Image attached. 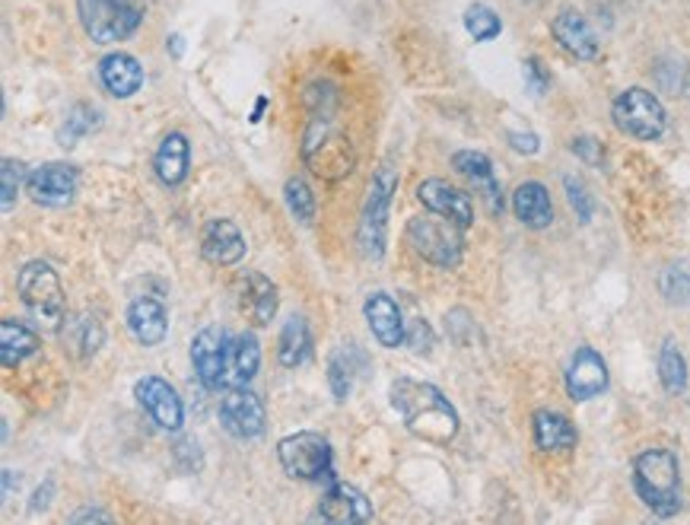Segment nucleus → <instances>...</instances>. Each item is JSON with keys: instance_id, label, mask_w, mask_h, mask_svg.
<instances>
[{"instance_id": "f257e3e1", "label": "nucleus", "mask_w": 690, "mask_h": 525, "mask_svg": "<svg viewBox=\"0 0 690 525\" xmlns=\"http://www.w3.org/2000/svg\"><path fill=\"white\" fill-rule=\"evenodd\" d=\"M305 105H309V124L302 134L305 166L325 182H337L350 176L357 166V156L350 147V137L334 122L337 87H331L329 80H315L312 87H305Z\"/></svg>"}, {"instance_id": "f03ea898", "label": "nucleus", "mask_w": 690, "mask_h": 525, "mask_svg": "<svg viewBox=\"0 0 690 525\" xmlns=\"http://www.w3.org/2000/svg\"><path fill=\"white\" fill-rule=\"evenodd\" d=\"M389 402L401 414L404 427L426 443L449 446L458 436V427H461L458 411L433 382H421L414 376H398L391 382Z\"/></svg>"}, {"instance_id": "7ed1b4c3", "label": "nucleus", "mask_w": 690, "mask_h": 525, "mask_svg": "<svg viewBox=\"0 0 690 525\" xmlns=\"http://www.w3.org/2000/svg\"><path fill=\"white\" fill-rule=\"evenodd\" d=\"M633 488L639 500L659 513L671 516L681 510V468L668 449H643L633 459Z\"/></svg>"}, {"instance_id": "20e7f679", "label": "nucleus", "mask_w": 690, "mask_h": 525, "mask_svg": "<svg viewBox=\"0 0 690 525\" xmlns=\"http://www.w3.org/2000/svg\"><path fill=\"white\" fill-rule=\"evenodd\" d=\"M398 191V172L389 163H382L372 172V182L366 191V204L360 214V230H357V243H360L363 258L379 261L386 255V239H389V211L391 198Z\"/></svg>"}, {"instance_id": "39448f33", "label": "nucleus", "mask_w": 690, "mask_h": 525, "mask_svg": "<svg viewBox=\"0 0 690 525\" xmlns=\"http://www.w3.org/2000/svg\"><path fill=\"white\" fill-rule=\"evenodd\" d=\"M16 290H20L23 306L35 319V325H42L48 332L64 325V310H67L64 306V287H60V278L48 261L23 265L20 278H16Z\"/></svg>"}, {"instance_id": "423d86ee", "label": "nucleus", "mask_w": 690, "mask_h": 525, "mask_svg": "<svg viewBox=\"0 0 690 525\" xmlns=\"http://www.w3.org/2000/svg\"><path fill=\"white\" fill-rule=\"evenodd\" d=\"M77 13L96 45L124 42L144 23V7L137 0H77Z\"/></svg>"}, {"instance_id": "0eeeda50", "label": "nucleus", "mask_w": 690, "mask_h": 525, "mask_svg": "<svg viewBox=\"0 0 690 525\" xmlns=\"http://www.w3.org/2000/svg\"><path fill=\"white\" fill-rule=\"evenodd\" d=\"M408 243L423 261H430L436 268H455L461 261V248H465L461 226L443 214L414 216L408 223Z\"/></svg>"}, {"instance_id": "6e6552de", "label": "nucleus", "mask_w": 690, "mask_h": 525, "mask_svg": "<svg viewBox=\"0 0 690 525\" xmlns=\"http://www.w3.org/2000/svg\"><path fill=\"white\" fill-rule=\"evenodd\" d=\"M277 459L283 465V471L297 481H334L331 478V443L322 433H290L277 443Z\"/></svg>"}, {"instance_id": "1a4fd4ad", "label": "nucleus", "mask_w": 690, "mask_h": 525, "mask_svg": "<svg viewBox=\"0 0 690 525\" xmlns=\"http://www.w3.org/2000/svg\"><path fill=\"white\" fill-rule=\"evenodd\" d=\"M611 115H614V124L636 141H656L665 134V109L649 90H639V87L624 90L614 99Z\"/></svg>"}, {"instance_id": "9d476101", "label": "nucleus", "mask_w": 690, "mask_h": 525, "mask_svg": "<svg viewBox=\"0 0 690 525\" xmlns=\"http://www.w3.org/2000/svg\"><path fill=\"white\" fill-rule=\"evenodd\" d=\"M30 198L42 208H67L77 198L80 188V169L70 163H42L38 169H32L30 179Z\"/></svg>"}, {"instance_id": "9b49d317", "label": "nucleus", "mask_w": 690, "mask_h": 525, "mask_svg": "<svg viewBox=\"0 0 690 525\" xmlns=\"http://www.w3.org/2000/svg\"><path fill=\"white\" fill-rule=\"evenodd\" d=\"M220 424L223 431L236 439H258L265 433L268 424V414H265V404L255 392H248L245 386L240 389H230L220 402Z\"/></svg>"}, {"instance_id": "f8f14e48", "label": "nucleus", "mask_w": 690, "mask_h": 525, "mask_svg": "<svg viewBox=\"0 0 690 525\" xmlns=\"http://www.w3.org/2000/svg\"><path fill=\"white\" fill-rule=\"evenodd\" d=\"M134 399L141 402V407H144L147 414H151L153 424H156L159 431L166 433L181 431V424H185V404H181L179 392H176L166 379H159V376H144V379L134 386Z\"/></svg>"}, {"instance_id": "ddd939ff", "label": "nucleus", "mask_w": 690, "mask_h": 525, "mask_svg": "<svg viewBox=\"0 0 690 525\" xmlns=\"http://www.w3.org/2000/svg\"><path fill=\"white\" fill-rule=\"evenodd\" d=\"M191 364L204 389H226V335L220 328H201L191 340Z\"/></svg>"}, {"instance_id": "4468645a", "label": "nucleus", "mask_w": 690, "mask_h": 525, "mask_svg": "<svg viewBox=\"0 0 690 525\" xmlns=\"http://www.w3.org/2000/svg\"><path fill=\"white\" fill-rule=\"evenodd\" d=\"M418 198L430 214L449 216L452 223H458L461 230H468L475 223V204L461 188L449 186L443 179H426L418 186Z\"/></svg>"}, {"instance_id": "2eb2a0df", "label": "nucleus", "mask_w": 690, "mask_h": 525, "mask_svg": "<svg viewBox=\"0 0 690 525\" xmlns=\"http://www.w3.org/2000/svg\"><path fill=\"white\" fill-rule=\"evenodd\" d=\"M608 389V367L601 360L599 350L592 347H579L572 354L570 370H567V392L572 402H589Z\"/></svg>"}, {"instance_id": "dca6fc26", "label": "nucleus", "mask_w": 690, "mask_h": 525, "mask_svg": "<svg viewBox=\"0 0 690 525\" xmlns=\"http://www.w3.org/2000/svg\"><path fill=\"white\" fill-rule=\"evenodd\" d=\"M201 255L216 265V268H230L242 261L245 255V236L233 220H208L201 230Z\"/></svg>"}, {"instance_id": "f3484780", "label": "nucleus", "mask_w": 690, "mask_h": 525, "mask_svg": "<svg viewBox=\"0 0 690 525\" xmlns=\"http://www.w3.org/2000/svg\"><path fill=\"white\" fill-rule=\"evenodd\" d=\"M319 516L325 523H369L372 520V503L360 494L357 488L350 484H341V481H331V488L319 503Z\"/></svg>"}, {"instance_id": "a211bd4d", "label": "nucleus", "mask_w": 690, "mask_h": 525, "mask_svg": "<svg viewBox=\"0 0 690 525\" xmlns=\"http://www.w3.org/2000/svg\"><path fill=\"white\" fill-rule=\"evenodd\" d=\"M363 315L372 328V335L379 338L382 347H398L408 338V328H404V319L398 303L391 300L389 293H369L366 303H363Z\"/></svg>"}, {"instance_id": "6ab92c4d", "label": "nucleus", "mask_w": 690, "mask_h": 525, "mask_svg": "<svg viewBox=\"0 0 690 525\" xmlns=\"http://www.w3.org/2000/svg\"><path fill=\"white\" fill-rule=\"evenodd\" d=\"M550 32H554V38L564 45V52L572 55V58H579V62L599 58V38H596L592 26L582 20V13H576V10L557 13V20L550 23Z\"/></svg>"}, {"instance_id": "aec40b11", "label": "nucleus", "mask_w": 690, "mask_h": 525, "mask_svg": "<svg viewBox=\"0 0 690 525\" xmlns=\"http://www.w3.org/2000/svg\"><path fill=\"white\" fill-rule=\"evenodd\" d=\"M277 287L270 283L265 275L258 271H248L240 280V310L245 312V319L258 328L270 325V319L277 315Z\"/></svg>"}, {"instance_id": "412c9836", "label": "nucleus", "mask_w": 690, "mask_h": 525, "mask_svg": "<svg viewBox=\"0 0 690 525\" xmlns=\"http://www.w3.org/2000/svg\"><path fill=\"white\" fill-rule=\"evenodd\" d=\"M452 166H455V172H461L487 198V204H490L493 214L503 211V191L497 186L493 163L487 156L480 154V150H458V154L452 156Z\"/></svg>"}, {"instance_id": "4be33fe9", "label": "nucleus", "mask_w": 690, "mask_h": 525, "mask_svg": "<svg viewBox=\"0 0 690 525\" xmlns=\"http://www.w3.org/2000/svg\"><path fill=\"white\" fill-rule=\"evenodd\" d=\"M127 328H131V335L141 340L144 347H156L159 340L166 338V332H169L166 306L156 297H137L127 306Z\"/></svg>"}, {"instance_id": "5701e85b", "label": "nucleus", "mask_w": 690, "mask_h": 525, "mask_svg": "<svg viewBox=\"0 0 690 525\" xmlns=\"http://www.w3.org/2000/svg\"><path fill=\"white\" fill-rule=\"evenodd\" d=\"M258 367H261V344L252 332L226 338V389L248 386Z\"/></svg>"}, {"instance_id": "b1692460", "label": "nucleus", "mask_w": 690, "mask_h": 525, "mask_svg": "<svg viewBox=\"0 0 690 525\" xmlns=\"http://www.w3.org/2000/svg\"><path fill=\"white\" fill-rule=\"evenodd\" d=\"M99 80L102 87L119 99H131L144 87V67L137 58L124 55V52H115V55H105L99 62Z\"/></svg>"}, {"instance_id": "393cba45", "label": "nucleus", "mask_w": 690, "mask_h": 525, "mask_svg": "<svg viewBox=\"0 0 690 525\" xmlns=\"http://www.w3.org/2000/svg\"><path fill=\"white\" fill-rule=\"evenodd\" d=\"M188 163H191L188 137L179 134V131L166 134V137H163V144H159V150H156V156H153V169H156L159 182L169 188L181 186V182H185V176H188Z\"/></svg>"}, {"instance_id": "a878e982", "label": "nucleus", "mask_w": 690, "mask_h": 525, "mask_svg": "<svg viewBox=\"0 0 690 525\" xmlns=\"http://www.w3.org/2000/svg\"><path fill=\"white\" fill-rule=\"evenodd\" d=\"M532 427H535V443H538L541 453H570L576 439H579L570 417H564L560 411L541 407L532 417Z\"/></svg>"}, {"instance_id": "bb28decb", "label": "nucleus", "mask_w": 690, "mask_h": 525, "mask_svg": "<svg viewBox=\"0 0 690 525\" xmlns=\"http://www.w3.org/2000/svg\"><path fill=\"white\" fill-rule=\"evenodd\" d=\"M512 211L532 230H544V226L554 223V204H550V194H547V188L541 186V182H525V186L515 188Z\"/></svg>"}, {"instance_id": "cd10ccee", "label": "nucleus", "mask_w": 690, "mask_h": 525, "mask_svg": "<svg viewBox=\"0 0 690 525\" xmlns=\"http://www.w3.org/2000/svg\"><path fill=\"white\" fill-rule=\"evenodd\" d=\"M312 354V332L309 322L302 315H290L280 328V340H277V360L287 370H297L309 360Z\"/></svg>"}, {"instance_id": "c85d7f7f", "label": "nucleus", "mask_w": 690, "mask_h": 525, "mask_svg": "<svg viewBox=\"0 0 690 525\" xmlns=\"http://www.w3.org/2000/svg\"><path fill=\"white\" fill-rule=\"evenodd\" d=\"M64 344L74 350V357L90 360V357H96V354L102 350V344H105V328H102V322H99L96 315H90V312L74 315V319L67 322Z\"/></svg>"}, {"instance_id": "c756f323", "label": "nucleus", "mask_w": 690, "mask_h": 525, "mask_svg": "<svg viewBox=\"0 0 690 525\" xmlns=\"http://www.w3.org/2000/svg\"><path fill=\"white\" fill-rule=\"evenodd\" d=\"M35 350H38V335L32 332L30 325L13 322V319H7L0 325V360H3V367H20L23 360H30Z\"/></svg>"}, {"instance_id": "7c9ffc66", "label": "nucleus", "mask_w": 690, "mask_h": 525, "mask_svg": "<svg viewBox=\"0 0 690 525\" xmlns=\"http://www.w3.org/2000/svg\"><path fill=\"white\" fill-rule=\"evenodd\" d=\"M661 297L675 306H690V258H678L665 265L659 275Z\"/></svg>"}, {"instance_id": "2f4dec72", "label": "nucleus", "mask_w": 690, "mask_h": 525, "mask_svg": "<svg viewBox=\"0 0 690 525\" xmlns=\"http://www.w3.org/2000/svg\"><path fill=\"white\" fill-rule=\"evenodd\" d=\"M659 379L661 386H665V392H671V395L685 392V386H688V364H685V354L678 350L675 340H665L661 344Z\"/></svg>"}, {"instance_id": "473e14b6", "label": "nucleus", "mask_w": 690, "mask_h": 525, "mask_svg": "<svg viewBox=\"0 0 690 525\" xmlns=\"http://www.w3.org/2000/svg\"><path fill=\"white\" fill-rule=\"evenodd\" d=\"M99 109H92V105H87V102H77L70 112H67V119H64V127H60V144H77L80 137H87V134H92L96 127H99Z\"/></svg>"}, {"instance_id": "72a5a7b5", "label": "nucleus", "mask_w": 690, "mask_h": 525, "mask_svg": "<svg viewBox=\"0 0 690 525\" xmlns=\"http://www.w3.org/2000/svg\"><path fill=\"white\" fill-rule=\"evenodd\" d=\"M465 30L475 42H490L503 32V20L487 7V3H471L465 10Z\"/></svg>"}, {"instance_id": "f704fd0d", "label": "nucleus", "mask_w": 690, "mask_h": 525, "mask_svg": "<svg viewBox=\"0 0 690 525\" xmlns=\"http://www.w3.org/2000/svg\"><path fill=\"white\" fill-rule=\"evenodd\" d=\"M354 350H357V347H350V350H337L329 364L331 395H334L337 402H347V395H350V389H354V364H350Z\"/></svg>"}, {"instance_id": "c9c22d12", "label": "nucleus", "mask_w": 690, "mask_h": 525, "mask_svg": "<svg viewBox=\"0 0 690 525\" xmlns=\"http://www.w3.org/2000/svg\"><path fill=\"white\" fill-rule=\"evenodd\" d=\"M283 194H287V204H290V211H293L297 220H302V223L315 220V194L302 179H290L287 188H283Z\"/></svg>"}, {"instance_id": "e433bc0d", "label": "nucleus", "mask_w": 690, "mask_h": 525, "mask_svg": "<svg viewBox=\"0 0 690 525\" xmlns=\"http://www.w3.org/2000/svg\"><path fill=\"white\" fill-rule=\"evenodd\" d=\"M0 169H3V172H0V179H3V191H0V198H3V214H10L13 204H16V194H20V182H23V163L3 159Z\"/></svg>"}, {"instance_id": "4c0bfd02", "label": "nucleus", "mask_w": 690, "mask_h": 525, "mask_svg": "<svg viewBox=\"0 0 690 525\" xmlns=\"http://www.w3.org/2000/svg\"><path fill=\"white\" fill-rule=\"evenodd\" d=\"M433 328H430V322L426 319H414L411 325H408V338L404 344L414 350V354H430L433 350Z\"/></svg>"}, {"instance_id": "58836bf2", "label": "nucleus", "mask_w": 690, "mask_h": 525, "mask_svg": "<svg viewBox=\"0 0 690 525\" xmlns=\"http://www.w3.org/2000/svg\"><path fill=\"white\" fill-rule=\"evenodd\" d=\"M564 186H567V194H570L572 211L579 214V220H582V223H589V220H592V208H596V204H592V198H589L586 186H582L579 179H572V176H567V182H564Z\"/></svg>"}, {"instance_id": "ea45409f", "label": "nucleus", "mask_w": 690, "mask_h": 525, "mask_svg": "<svg viewBox=\"0 0 690 525\" xmlns=\"http://www.w3.org/2000/svg\"><path fill=\"white\" fill-rule=\"evenodd\" d=\"M525 83H528V90L535 96H544L547 93V87H550V74L544 70V64L538 58H528L525 62Z\"/></svg>"}, {"instance_id": "a19ab883", "label": "nucleus", "mask_w": 690, "mask_h": 525, "mask_svg": "<svg viewBox=\"0 0 690 525\" xmlns=\"http://www.w3.org/2000/svg\"><path fill=\"white\" fill-rule=\"evenodd\" d=\"M572 154L576 156H582L586 163H592V166H599L601 163V144L596 141V137H576L572 141Z\"/></svg>"}, {"instance_id": "79ce46f5", "label": "nucleus", "mask_w": 690, "mask_h": 525, "mask_svg": "<svg viewBox=\"0 0 690 525\" xmlns=\"http://www.w3.org/2000/svg\"><path fill=\"white\" fill-rule=\"evenodd\" d=\"M191 453H198V443L194 439H185V443L176 446V459L181 462V471H198L201 468V456L191 459Z\"/></svg>"}, {"instance_id": "37998d69", "label": "nucleus", "mask_w": 690, "mask_h": 525, "mask_svg": "<svg viewBox=\"0 0 690 525\" xmlns=\"http://www.w3.org/2000/svg\"><path fill=\"white\" fill-rule=\"evenodd\" d=\"M510 144L519 150V154H538L541 141L535 137V134H515V131H512Z\"/></svg>"}, {"instance_id": "c03bdc74", "label": "nucleus", "mask_w": 690, "mask_h": 525, "mask_svg": "<svg viewBox=\"0 0 690 525\" xmlns=\"http://www.w3.org/2000/svg\"><path fill=\"white\" fill-rule=\"evenodd\" d=\"M84 520H96V523H109L112 516L109 513H99V510H84V513H74L70 523H84Z\"/></svg>"}, {"instance_id": "a18cd8bd", "label": "nucleus", "mask_w": 690, "mask_h": 525, "mask_svg": "<svg viewBox=\"0 0 690 525\" xmlns=\"http://www.w3.org/2000/svg\"><path fill=\"white\" fill-rule=\"evenodd\" d=\"M52 491H55V488H52V481H48V488H45V494H42V491H38V494L32 496V513H35V510H45V506H48V503H45V500H48V496H52Z\"/></svg>"}, {"instance_id": "49530a36", "label": "nucleus", "mask_w": 690, "mask_h": 525, "mask_svg": "<svg viewBox=\"0 0 690 525\" xmlns=\"http://www.w3.org/2000/svg\"><path fill=\"white\" fill-rule=\"evenodd\" d=\"M169 45H172V55L181 58V52H185V48H181V35H172V38H169Z\"/></svg>"}]
</instances>
